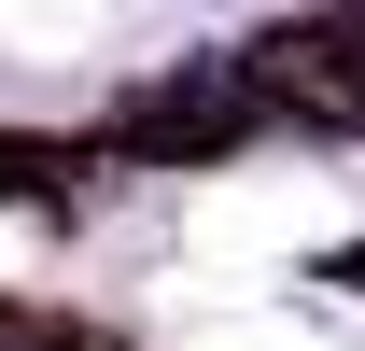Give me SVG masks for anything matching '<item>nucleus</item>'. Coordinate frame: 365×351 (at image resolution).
<instances>
[{"label": "nucleus", "mask_w": 365, "mask_h": 351, "mask_svg": "<svg viewBox=\"0 0 365 351\" xmlns=\"http://www.w3.org/2000/svg\"><path fill=\"white\" fill-rule=\"evenodd\" d=\"M239 71H253V98L295 113V127H365V29H351V14H323V29H267Z\"/></svg>", "instance_id": "nucleus-1"}, {"label": "nucleus", "mask_w": 365, "mask_h": 351, "mask_svg": "<svg viewBox=\"0 0 365 351\" xmlns=\"http://www.w3.org/2000/svg\"><path fill=\"white\" fill-rule=\"evenodd\" d=\"M267 98H253V71H182V85H140L127 113H113V155H225L239 127H253Z\"/></svg>", "instance_id": "nucleus-2"}, {"label": "nucleus", "mask_w": 365, "mask_h": 351, "mask_svg": "<svg viewBox=\"0 0 365 351\" xmlns=\"http://www.w3.org/2000/svg\"><path fill=\"white\" fill-rule=\"evenodd\" d=\"M0 197H29V211H71V155H56V141H0Z\"/></svg>", "instance_id": "nucleus-3"}, {"label": "nucleus", "mask_w": 365, "mask_h": 351, "mask_svg": "<svg viewBox=\"0 0 365 351\" xmlns=\"http://www.w3.org/2000/svg\"><path fill=\"white\" fill-rule=\"evenodd\" d=\"M323 281H351V295H365V253H323Z\"/></svg>", "instance_id": "nucleus-4"}]
</instances>
